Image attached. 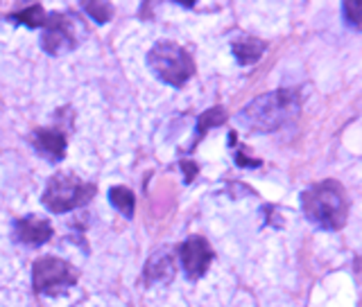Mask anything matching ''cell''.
<instances>
[{"label":"cell","mask_w":362,"mask_h":307,"mask_svg":"<svg viewBox=\"0 0 362 307\" xmlns=\"http://www.w3.org/2000/svg\"><path fill=\"white\" fill-rule=\"evenodd\" d=\"M301 113V90L279 88L265 93L240 109L235 122L252 133H272L288 127Z\"/></svg>","instance_id":"obj_1"},{"label":"cell","mask_w":362,"mask_h":307,"mask_svg":"<svg viewBox=\"0 0 362 307\" xmlns=\"http://www.w3.org/2000/svg\"><path fill=\"white\" fill-rule=\"evenodd\" d=\"M301 210L313 226L322 231H339L349 217L344 186L335 179H324L301 192Z\"/></svg>","instance_id":"obj_2"},{"label":"cell","mask_w":362,"mask_h":307,"mask_svg":"<svg viewBox=\"0 0 362 307\" xmlns=\"http://www.w3.org/2000/svg\"><path fill=\"white\" fill-rule=\"evenodd\" d=\"M145 64L158 82L173 88H181L195 75V61H192L190 52L175 41L154 43L145 56Z\"/></svg>","instance_id":"obj_3"},{"label":"cell","mask_w":362,"mask_h":307,"mask_svg":"<svg viewBox=\"0 0 362 307\" xmlns=\"http://www.w3.org/2000/svg\"><path fill=\"white\" fill-rule=\"evenodd\" d=\"M95 192H98L95 183H88V181L79 179L73 172H57L54 176L48 179L41 203L48 212L64 215L86 206L95 197Z\"/></svg>","instance_id":"obj_4"},{"label":"cell","mask_w":362,"mask_h":307,"mask_svg":"<svg viewBox=\"0 0 362 307\" xmlns=\"http://www.w3.org/2000/svg\"><path fill=\"white\" fill-rule=\"evenodd\" d=\"M79 278V271L62 258L45 255L32 265V287L41 296H62Z\"/></svg>","instance_id":"obj_5"},{"label":"cell","mask_w":362,"mask_h":307,"mask_svg":"<svg viewBox=\"0 0 362 307\" xmlns=\"http://www.w3.org/2000/svg\"><path fill=\"white\" fill-rule=\"evenodd\" d=\"M79 25V20L75 14L68 11H52L45 16L43 23V37H41V48L52 54L59 56L77 48V32L75 28Z\"/></svg>","instance_id":"obj_6"},{"label":"cell","mask_w":362,"mask_h":307,"mask_svg":"<svg viewBox=\"0 0 362 307\" xmlns=\"http://www.w3.org/2000/svg\"><path fill=\"white\" fill-rule=\"evenodd\" d=\"M181 271L188 280H199L206 276V271L213 263V248L202 235H190L188 240L177 248Z\"/></svg>","instance_id":"obj_7"},{"label":"cell","mask_w":362,"mask_h":307,"mask_svg":"<svg viewBox=\"0 0 362 307\" xmlns=\"http://www.w3.org/2000/svg\"><path fill=\"white\" fill-rule=\"evenodd\" d=\"M54 235L50 219L37 217V215H25L18 217L11 224V237L14 242L23 246H41L45 242H50V237Z\"/></svg>","instance_id":"obj_8"},{"label":"cell","mask_w":362,"mask_h":307,"mask_svg":"<svg viewBox=\"0 0 362 307\" xmlns=\"http://www.w3.org/2000/svg\"><path fill=\"white\" fill-rule=\"evenodd\" d=\"M30 145H32V150L37 152L41 158H45L48 163H59L66 156L68 140L59 129L41 127V129H34L30 133Z\"/></svg>","instance_id":"obj_9"},{"label":"cell","mask_w":362,"mask_h":307,"mask_svg":"<svg viewBox=\"0 0 362 307\" xmlns=\"http://www.w3.org/2000/svg\"><path fill=\"white\" fill-rule=\"evenodd\" d=\"M177 274L175 260L168 251H156L150 255V260L143 267V282L145 287H156V285H170Z\"/></svg>","instance_id":"obj_10"},{"label":"cell","mask_w":362,"mask_h":307,"mask_svg":"<svg viewBox=\"0 0 362 307\" xmlns=\"http://www.w3.org/2000/svg\"><path fill=\"white\" fill-rule=\"evenodd\" d=\"M265 50H267V43L256 37H249V34L235 37V41L231 45V52L240 66H252V64L260 61V56L265 54Z\"/></svg>","instance_id":"obj_11"},{"label":"cell","mask_w":362,"mask_h":307,"mask_svg":"<svg viewBox=\"0 0 362 307\" xmlns=\"http://www.w3.org/2000/svg\"><path fill=\"white\" fill-rule=\"evenodd\" d=\"M109 203L116 208L122 217L132 219L136 210V197L127 186H113L109 188Z\"/></svg>","instance_id":"obj_12"},{"label":"cell","mask_w":362,"mask_h":307,"mask_svg":"<svg viewBox=\"0 0 362 307\" xmlns=\"http://www.w3.org/2000/svg\"><path fill=\"white\" fill-rule=\"evenodd\" d=\"M45 16H48V14H45V9L41 5H30L25 9L16 11V14H9L7 20L16 23V25H25L30 30H37V28H43Z\"/></svg>","instance_id":"obj_13"},{"label":"cell","mask_w":362,"mask_h":307,"mask_svg":"<svg viewBox=\"0 0 362 307\" xmlns=\"http://www.w3.org/2000/svg\"><path fill=\"white\" fill-rule=\"evenodd\" d=\"M226 122V111L222 107H213L209 111H204L199 120H197V127H195V140L197 138H204V133L213 127H220V124Z\"/></svg>","instance_id":"obj_14"},{"label":"cell","mask_w":362,"mask_h":307,"mask_svg":"<svg viewBox=\"0 0 362 307\" xmlns=\"http://www.w3.org/2000/svg\"><path fill=\"white\" fill-rule=\"evenodd\" d=\"M82 7L86 9V14L93 18L98 25H105V23L111 20L113 16V7L109 3H100V0H90V3H82Z\"/></svg>","instance_id":"obj_15"},{"label":"cell","mask_w":362,"mask_h":307,"mask_svg":"<svg viewBox=\"0 0 362 307\" xmlns=\"http://www.w3.org/2000/svg\"><path fill=\"white\" fill-rule=\"evenodd\" d=\"M342 16L351 30H360L362 28V3L360 0H346L342 5Z\"/></svg>","instance_id":"obj_16"},{"label":"cell","mask_w":362,"mask_h":307,"mask_svg":"<svg viewBox=\"0 0 362 307\" xmlns=\"http://www.w3.org/2000/svg\"><path fill=\"white\" fill-rule=\"evenodd\" d=\"M235 163L240 167H258L260 161H256V158H247L243 152H235Z\"/></svg>","instance_id":"obj_17"},{"label":"cell","mask_w":362,"mask_h":307,"mask_svg":"<svg viewBox=\"0 0 362 307\" xmlns=\"http://www.w3.org/2000/svg\"><path fill=\"white\" fill-rule=\"evenodd\" d=\"M181 169L186 172V183H190L192 176H195V172H197V165H192L190 161H181Z\"/></svg>","instance_id":"obj_18"}]
</instances>
